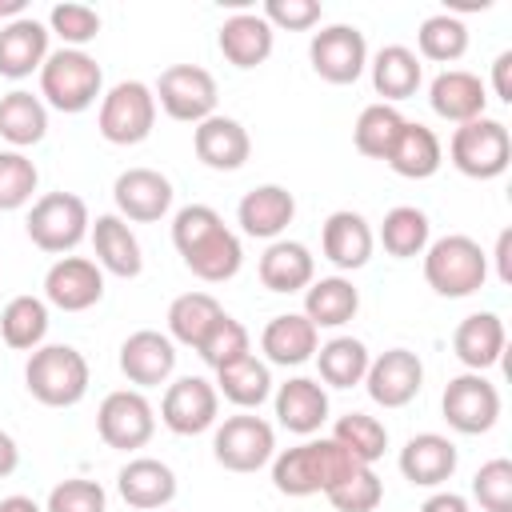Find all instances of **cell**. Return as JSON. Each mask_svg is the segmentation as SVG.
<instances>
[{"label":"cell","instance_id":"6da1fadb","mask_svg":"<svg viewBox=\"0 0 512 512\" xmlns=\"http://www.w3.org/2000/svg\"><path fill=\"white\" fill-rule=\"evenodd\" d=\"M172 244H176L180 260H184V268L192 276H200L204 284H224L244 264L240 236L208 204H184L176 212V220H172Z\"/></svg>","mask_w":512,"mask_h":512},{"label":"cell","instance_id":"7a4b0ae2","mask_svg":"<svg viewBox=\"0 0 512 512\" xmlns=\"http://www.w3.org/2000/svg\"><path fill=\"white\" fill-rule=\"evenodd\" d=\"M356 468L360 464L332 436H320V440H304V444L272 456V484L280 496H316V492H328L332 484H340Z\"/></svg>","mask_w":512,"mask_h":512},{"label":"cell","instance_id":"3957f363","mask_svg":"<svg viewBox=\"0 0 512 512\" xmlns=\"http://www.w3.org/2000/svg\"><path fill=\"white\" fill-rule=\"evenodd\" d=\"M424 280H428V288L436 296H448V300L472 296L488 280V252L464 232L428 240V248H424Z\"/></svg>","mask_w":512,"mask_h":512},{"label":"cell","instance_id":"277c9868","mask_svg":"<svg viewBox=\"0 0 512 512\" xmlns=\"http://www.w3.org/2000/svg\"><path fill=\"white\" fill-rule=\"evenodd\" d=\"M88 360L72 344H40L24 364V384L44 408H72L88 396Z\"/></svg>","mask_w":512,"mask_h":512},{"label":"cell","instance_id":"5b68a950","mask_svg":"<svg viewBox=\"0 0 512 512\" xmlns=\"http://www.w3.org/2000/svg\"><path fill=\"white\" fill-rule=\"evenodd\" d=\"M40 96L56 112H88L104 96V72L84 48H56L40 68Z\"/></svg>","mask_w":512,"mask_h":512},{"label":"cell","instance_id":"8992f818","mask_svg":"<svg viewBox=\"0 0 512 512\" xmlns=\"http://www.w3.org/2000/svg\"><path fill=\"white\" fill-rule=\"evenodd\" d=\"M448 156H452L456 172H464L472 180H496L512 164V136L500 120L476 116L468 124H456V132L448 140Z\"/></svg>","mask_w":512,"mask_h":512},{"label":"cell","instance_id":"52a82bcc","mask_svg":"<svg viewBox=\"0 0 512 512\" xmlns=\"http://www.w3.org/2000/svg\"><path fill=\"white\" fill-rule=\"evenodd\" d=\"M152 124H156V92L144 80H120L100 96L96 128L108 144L132 148L152 136Z\"/></svg>","mask_w":512,"mask_h":512},{"label":"cell","instance_id":"ba28073f","mask_svg":"<svg viewBox=\"0 0 512 512\" xmlns=\"http://www.w3.org/2000/svg\"><path fill=\"white\" fill-rule=\"evenodd\" d=\"M24 228H28V240L40 252H72L88 236L92 216H88V204L76 192H44L28 208Z\"/></svg>","mask_w":512,"mask_h":512},{"label":"cell","instance_id":"9c48e42d","mask_svg":"<svg viewBox=\"0 0 512 512\" xmlns=\"http://www.w3.org/2000/svg\"><path fill=\"white\" fill-rule=\"evenodd\" d=\"M156 108H164L172 120L180 124H200L208 116H216V76L200 64H172L160 72L156 80Z\"/></svg>","mask_w":512,"mask_h":512},{"label":"cell","instance_id":"30bf717a","mask_svg":"<svg viewBox=\"0 0 512 512\" xmlns=\"http://www.w3.org/2000/svg\"><path fill=\"white\" fill-rule=\"evenodd\" d=\"M212 456L228 472H256L276 456V432L264 416H228L212 436Z\"/></svg>","mask_w":512,"mask_h":512},{"label":"cell","instance_id":"8fae6325","mask_svg":"<svg viewBox=\"0 0 512 512\" xmlns=\"http://www.w3.org/2000/svg\"><path fill=\"white\" fill-rule=\"evenodd\" d=\"M96 432L108 448H120V452H132V448H144L156 432V412L148 404V396L140 388H116L100 400L96 408Z\"/></svg>","mask_w":512,"mask_h":512},{"label":"cell","instance_id":"7c38bea8","mask_svg":"<svg viewBox=\"0 0 512 512\" xmlns=\"http://www.w3.org/2000/svg\"><path fill=\"white\" fill-rule=\"evenodd\" d=\"M312 72L328 84H356L368 68V40L356 24H328L308 40Z\"/></svg>","mask_w":512,"mask_h":512},{"label":"cell","instance_id":"4fadbf2b","mask_svg":"<svg viewBox=\"0 0 512 512\" xmlns=\"http://www.w3.org/2000/svg\"><path fill=\"white\" fill-rule=\"evenodd\" d=\"M444 420L464 436H480L500 420V392L484 372H460L444 388Z\"/></svg>","mask_w":512,"mask_h":512},{"label":"cell","instance_id":"5bb4252c","mask_svg":"<svg viewBox=\"0 0 512 512\" xmlns=\"http://www.w3.org/2000/svg\"><path fill=\"white\" fill-rule=\"evenodd\" d=\"M220 412V392L212 380L204 376H180L168 384L164 400H160V420L168 432L176 436H200L216 424Z\"/></svg>","mask_w":512,"mask_h":512},{"label":"cell","instance_id":"9a60e30c","mask_svg":"<svg viewBox=\"0 0 512 512\" xmlns=\"http://www.w3.org/2000/svg\"><path fill=\"white\" fill-rule=\"evenodd\" d=\"M364 388H368L372 404H380V408H404L424 388V364L408 348H388V352H380V356L368 360Z\"/></svg>","mask_w":512,"mask_h":512},{"label":"cell","instance_id":"2e32d148","mask_svg":"<svg viewBox=\"0 0 512 512\" xmlns=\"http://www.w3.org/2000/svg\"><path fill=\"white\" fill-rule=\"evenodd\" d=\"M104 296V272L88 256H60L44 272V304L60 312H88Z\"/></svg>","mask_w":512,"mask_h":512},{"label":"cell","instance_id":"e0dca14e","mask_svg":"<svg viewBox=\"0 0 512 512\" xmlns=\"http://www.w3.org/2000/svg\"><path fill=\"white\" fill-rule=\"evenodd\" d=\"M116 216L132 224H156L172 208V180L156 168H124L112 184Z\"/></svg>","mask_w":512,"mask_h":512},{"label":"cell","instance_id":"ac0fdd59","mask_svg":"<svg viewBox=\"0 0 512 512\" xmlns=\"http://www.w3.org/2000/svg\"><path fill=\"white\" fill-rule=\"evenodd\" d=\"M192 148H196V160L212 172H236L252 156L248 128L232 116H220V112L192 128Z\"/></svg>","mask_w":512,"mask_h":512},{"label":"cell","instance_id":"d6986e66","mask_svg":"<svg viewBox=\"0 0 512 512\" xmlns=\"http://www.w3.org/2000/svg\"><path fill=\"white\" fill-rule=\"evenodd\" d=\"M120 372L136 388L168 384V376L176 372V344L156 328H140L120 344Z\"/></svg>","mask_w":512,"mask_h":512},{"label":"cell","instance_id":"ffe728a7","mask_svg":"<svg viewBox=\"0 0 512 512\" xmlns=\"http://www.w3.org/2000/svg\"><path fill=\"white\" fill-rule=\"evenodd\" d=\"M372 248H376V236L368 228V220L352 208H340L324 220L320 228V252L328 264H336L340 272H356L372 260Z\"/></svg>","mask_w":512,"mask_h":512},{"label":"cell","instance_id":"44dd1931","mask_svg":"<svg viewBox=\"0 0 512 512\" xmlns=\"http://www.w3.org/2000/svg\"><path fill=\"white\" fill-rule=\"evenodd\" d=\"M236 220H240L244 236L276 240V236L296 220V196H292L284 184H256L252 192L240 196Z\"/></svg>","mask_w":512,"mask_h":512},{"label":"cell","instance_id":"7402d4cb","mask_svg":"<svg viewBox=\"0 0 512 512\" xmlns=\"http://www.w3.org/2000/svg\"><path fill=\"white\" fill-rule=\"evenodd\" d=\"M316 348H320V328L304 312H280L260 332V352L268 356V364L280 368H300L304 360L316 356Z\"/></svg>","mask_w":512,"mask_h":512},{"label":"cell","instance_id":"603a6c76","mask_svg":"<svg viewBox=\"0 0 512 512\" xmlns=\"http://www.w3.org/2000/svg\"><path fill=\"white\" fill-rule=\"evenodd\" d=\"M116 488H120L128 508L160 512V508H168L176 500V472L156 456H136V460H128L120 468Z\"/></svg>","mask_w":512,"mask_h":512},{"label":"cell","instance_id":"cb8c5ba5","mask_svg":"<svg viewBox=\"0 0 512 512\" xmlns=\"http://www.w3.org/2000/svg\"><path fill=\"white\" fill-rule=\"evenodd\" d=\"M428 104L440 120H452V124H468L476 116H484L488 108V88L476 72H464V68H444L432 84H428Z\"/></svg>","mask_w":512,"mask_h":512},{"label":"cell","instance_id":"d4e9b609","mask_svg":"<svg viewBox=\"0 0 512 512\" xmlns=\"http://www.w3.org/2000/svg\"><path fill=\"white\" fill-rule=\"evenodd\" d=\"M48 36H52L48 24H40L36 16L8 20L0 28V76L24 80V76L40 72L48 60Z\"/></svg>","mask_w":512,"mask_h":512},{"label":"cell","instance_id":"484cf974","mask_svg":"<svg viewBox=\"0 0 512 512\" xmlns=\"http://www.w3.org/2000/svg\"><path fill=\"white\" fill-rule=\"evenodd\" d=\"M88 236H92V252H96L100 272H112V276H124V280L140 276V268H144L140 240H136V232L128 228L124 216H116V212L96 216Z\"/></svg>","mask_w":512,"mask_h":512},{"label":"cell","instance_id":"4316f807","mask_svg":"<svg viewBox=\"0 0 512 512\" xmlns=\"http://www.w3.org/2000/svg\"><path fill=\"white\" fill-rule=\"evenodd\" d=\"M504 344H508V332L496 312H472L452 332V352L468 372H484V368L500 364Z\"/></svg>","mask_w":512,"mask_h":512},{"label":"cell","instance_id":"83f0119b","mask_svg":"<svg viewBox=\"0 0 512 512\" xmlns=\"http://www.w3.org/2000/svg\"><path fill=\"white\" fill-rule=\"evenodd\" d=\"M276 420L280 428L296 432V436H312L320 432V424L328 420V392L320 380L312 376H292L276 388Z\"/></svg>","mask_w":512,"mask_h":512},{"label":"cell","instance_id":"f1b7e54d","mask_svg":"<svg viewBox=\"0 0 512 512\" xmlns=\"http://www.w3.org/2000/svg\"><path fill=\"white\" fill-rule=\"evenodd\" d=\"M400 472L416 488H440L456 472V444L440 432H420L400 448Z\"/></svg>","mask_w":512,"mask_h":512},{"label":"cell","instance_id":"f546056e","mask_svg":"<svg viewBox=\"0 0 512 512\" xmlns=\"http://www.w3.org/2000/svg\"><path fill=\"white\" fill-rule=\"evenodd\" d=\"M224 60L232 68H256L272 56V44H276V32L272 24L260 16V12H236L220 24V36H216Z\"/></svg>","mask_w":512,"mask_h":512},{"label":"cell","instance_id":"4dcf8cb0","mask_svg":"<svg viewBox=\"0 0 512 512\" xmlns=\"http://www.w3.org/2000/svg\"><path fill=\"white\" fill-rule=\"evenodd\" d=\"M384 164H388L396 176H404V180H428V176H436L440 164H444L440 136H436L428 124L404 120V128H400L392 152L384 156Z\"/></svg>","mask_w":512,"mask_h":512},{"label":"cell","instance_id":"1f68e13d","mask_svg":"<svg viewBox=\"0 0 512 512\" xmlns=\"http://www.w3.org/2000/svg\"><path fill=\"white\" fill-rule=\"evenodd\" d=\"M316 280V260L300 240H272L260 256V284L268 292H300Z\"/></svg>","mask_w":512,"mask_h":512},{"label":"cell","instance_id":"d6a6232c","mask_svg":"<svg viewBox=\"0 0 512 512\" xmlns=\"http://www.w3.org/2000/svg\"><path fill=\"white\" fill-rule=\"evenodd\" d=\"M372 88L376 96H384V104H396V100H408L416 96L420 80H424V68H420V56L404 44H388L372 56Z\"/></svg>","mask_w":512,"mask_h":512},{"label":"cell","instance_id":"836d02e7","mask_svg":"<svg viewBox=\"0 0 512 512\" xmlns=\"http://www.w3.org/2000/svg\"><path fill=\"white\" fill-rule=\"evenodd\" d=\"M360 308V292L348 276H320L304 288V316L316 328H340L356 316Z\"/></svg>","mask_w":512,"mask_h":512},{"label":"cell","instance_id":"e575fe53","mask_svg":"<svg viewBox=\"0 0 512 512\" xmlns=\"http://www.w3.org/2000/svg\"><path fill=\"white\" fill-rule=\"evenodd\" d=\"M48 132V108L40 96L12 88L8 96H0V140H8L16 152L28 144H40Z\"/></svg>","mask_w":512,"mask_h":512},{"label":"cell","instance_id":"d590c367","mask_svg":"<svg viewBox=\"0 0 512 512\" xmlns=\"http://www.w3.org/2000/svg\"><path fill=\"white\" fill-rule=\"evenodd\" d=\"M216 392H220L228 404L244 408V412H248V408H260V404L272 396V372H268L264 360H256V356L248 352V356H240V360L216 368Z\"/></svg>","mask_w":512,"mask_h":512},{"label":"cell","instance_id":"8d00e7d4","mask_svg":"<svg viewBox=\"0 0 512 512\" xmlns=\"http://www.w3.org/2000/svg\"><path fill=\"white\" fill-rule=\"evenodd\" d=\"M48 336V304L40 296H12L0 312V340L16 352H36Z\"/></svg>","mask_w":512,"mask_h":512},{"label":"cell","instance_id":"74e56055","mask_svg":"<svg viewBox=\"0 0 512 512\" xmlns=\"http://www.w3.org/2000/svg\"><path fill=\"white\" fill-rule=\"evenodd\" d=\"M368 344L356 340V336H332L328 344L316 348V368H320V380L332 384V388H352V384H364V372H368Z\"/></svg>","mask_w":512,"mask_h":512},{"label":"cell","instance_id":"f35d334b","mask_svg":"<svg viewBox=\"0 0 512 512\" xmlns=\"http://www.w3.org/2000/svg\"><path fill=\"white\" fill-rule=\"evenodd\" d=\"M220 316H224V308L216 304V296H208V292H184V296H176L168 304V340L196 348Z\"/></svg>","mask_w":512,"mask_h":512},{"label":"cell","instance_id":"ab89813d","mask_svg":"<svg viewBox=\"0 0 512 512\" xmlns=\"http://www.w3.org/2000/svg\"><path fill=\"white\" fill-rule=\"evenodd\" d=\"M428 216L412 204H396L384 212V224H380V244L388 256L396 260H412V256H424L428 248Z\"/></svg>","mask_w":512,"mask_h":512},{"label":"cell","instance_id":"60d3db41","mask_svg":"<svg viewBox=\"0 0 512 512\" xmlns=\"http://www.w3.org/2000/svg\"><path fill=\"white\" fill-rule=\"evenodd\" d=\"M400 128H404V116L396 112V104H384V100H380V104H368V108L356 116L352 144H356L360 156H368V160H384V156L392 152Z\"/></svg>","mask_w":512,"mask_h":512},{"label":"cell","instance_id":"b9f144b4","mask_svg":"<svg viewBox=\"0 0 512 512\" xmlns=\"http://www.w3.org/2000/svg\"><path fill=\"white\" fill-rule=\"evenodd\" d=\"M332 440L356 460V464H376L380 456H384V448H388V428L376 420V416H368V412H348V416H340L336 424H332Z\"/></svg>","mask_w":512,"mask_h":512},{"label":"cell","instance_id":"7bdbcfd3","mask_svg":"<svg viewBox=\"0 0 512 512\" xmlns=\"http://www.w3.org/2000/svg\"><path fill=\"white\" fill-rule=\"evenodd\" d=\"M416 44H420V56L424 60H436V64H456L464 52H468V28L460 16L452 12H436L420 24L416 32Z\"/></svg>","mask_w":512,"mask_h":512},{"label":"cell","instance_id":"ee69618b","mask_svg":"<svg viewBox=\"0 0 512 512\" xmlns=\"http://www.w3.org/2000/svg\"><path fill=\"white\" fill-rule=\"evenodd\" d=\"M196 352H200V360L216 372V368H224V364H232V360H240V356L252 352V344H248V328L224 312V316L208 328V336L196 344Z\"/></svg>","mask_w":512,"mask_h":512},{"label":"cell","instance_id":"f6af8a7d","mask_svg":"<svg viewBox=\"0 0 512 512\" xmlns=\"http://www.w3.org/2000/svg\"><path fill=\"white\" fill-rule=\"evenodd\" d=\"M324 496H328V504H332L336 512H376L380 500H384V484H380V476H376L368 464H360V468L348 472L340 484H332Z\"/></svg>","mask_w":512,"mask_h":512},{"label":"cell","instance_id":"bcb514c9","mask_svg":"<svg viewBox=\"0 0 512 512\" xmlns=\"http://www.w3.org/2000/svg\"><path fill=\"white\" fill-rule=\"evenodd\" d=\"M36 184H40V172L24 152H16V148L0 152V212L24 208L36 192Z\"/></svg>","mask_w":512,"mask_h":512},{"label":"cell","instance_id":"7dc6e473","mask_svg":"<svg viewBox=\"0 0 512 512\" xmlns=\"http://www.w3.org/2000/svg\"><path fill=\"white\" fill-rule=\"evenodd\" d=\"M472 496L484 512H512V460L496 456L472 476Z\"/></svg>","mask_w":512,"mask_h":512},{"label":"cell","instance_id":"c3c4849f","mask_svg":"<svg viewBox=\"0 0 512 512\" xmlns=\"http://www.w3.org/2000/svg\"><path fill=\"white\" fill-rule=\"evenodd\" d=\"M48 32H56L64 48H84L100 32V12L88 4H56L48 12Z\"/></svg>","mask_w":512,"mask_h":512},{"label":"cell","instance_id":"681fc988","mask_svg":"<svg viewBox=\"0 0 512 512\" xmlns=\"http://www.w3.org/2000/svg\"><path fill=\"white\" fill-rule=\"evenodd\" d=\"M44 512H108V496H104V488L96 480L72 476V480H60L48 492Z\"/></svg>","mask_w":512,"mask_h":512},{"label":"cell","instance_id":"f907efd6","mask_svg":"<svg viewBox=\"0 0 512 512\" xmlns=\"http://www.w3.org/2000/svg\"><path fill=\"white\" fill-rule=\"evenodd\" d=\"M272 32L276 28H288V32H308L312 24H320V4L316 0H264V12H260Z\"/></svg>","mask_w":512,"mask_h":512},{"label":"cell","instance_id":"816d5d0a","mask_svg":"<svg viewBox=\"0 0 512 512\" xmlns=\"http://www.w3.org/2000/svg\"><path fill=\"white\" fill-rule=\"evenodd\" d=\"M492 92H496V100L512 104V52H500L492 60Z\"/></svg>","mask_w":512,"mask_h":512},{"label":"cell","instance_id":"f5cc1de1","mask_svg":"<svg viewBox=\"0 0 512 512\" xmlns=\"http://www.w3.org/2000/svg\"><path fill=\"white\" fill-rule=\"evenodd\" d=\"M492 260H496V280H500V284H512V228H504V232L496 236Z\"/></svg>","mask_w":512,"mask_h":512},{"label":"cell","instance_id":"db71d44e","mask_svg":"<svg viewBox=\"0 0 512 512\" xmlns=\"http://www.w3.org/2000/svg\"><path fill=\"white\" fill-rule=\"evenodd\" d=\"M420 512H468V500L460 492H432L420 504Z\"/></svg>","mask_w":512,"mask_h":512},{"label":"cell","instance_id":"11a10c76","mask_svg":"<svg viewBox=\"0 0 512 512\" xmlns=\"http://www.w3.org/2000/svg\"><path fill=\"white\" fill-rule=\"evenodd\" d=\"M16 464H20V448H16V440L0 428V480H4V476H12V472H16Z\"/></svg>","mask_w":512,"mask_h":512},{"label":"cell","instance_id":"9f6ffc18","mask_svg":"<svg viewBox=\"0 0 512 512\" xmlns=\"http://www.w3.org/2000/svg\"><path fill=\"white\" fill-rule=\"evenodd\" d=\"M0 512H44V508H40L32 496H20V492H16V496H4V500H0Z\"/></svg>","mask_w":512,"mask_h":512},{"label":"cell","instance_id":"6f0895ef","mask_svg":"<svg viewBox=\"0 0 512 512\" xmlns=\"http://www.w3.org/2000/svg\"><path fill=\"white\" fill-rule=\"evenodd\" d=\"M0 16L20 20V16H24V0H0Z\"/></svg>","mask_w":512,"mask_h":512}]
</instances>
